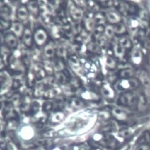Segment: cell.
Returning <instances> with one entry per match:
<instances>
[{"label": "cell", "instance_id": "6da1fadb", "mask_svg": "<svg viewBox=\"0 0 150 150\" xmlns=\"http://www.w3.org/2000/svg\"><path fill=\"white\" fill-rule=\"evenodd\" d=\"M51 37L49 32L42 26H38L33 29V42L35 47L42 49L50 41Z\"/></svg>", "mask_w": 150, "mask_h": 150}, {"label": "cell", "instance_id": "7a4b0ae2", "mask_svg": "<svg viewBox=\"0 0 150 150\" xmlns=\"http://www.w3.org/2000/svg\"><path fill=\"white\" fill-rule=\"evenodd\" d=\"M13 78L7 70L0 71V97H5L11 91Z\"/></svg>", "mask_w": 150, "mask_h": 150}, {"label": "cell", "instance_id": "3957f363", "mask_svg": "<svg viewBox=\"0 0 150 150\" xmlns=\"http://www.w3.org/2000/svg\"><path fill=\"white\" fill-rule=\"evenodd\" d=\"M40 18L45 25L51 26L54 23V10L48 1H39Z\"/></svg>", "mask_w": 150, "mask_h": 150}, {"label": "cell", "instance_id": "277c9868", "mask_svg": "<svg viewBox=\"0 0 150 150\" xmlns=\"http://www.w3.org/2000/svg\"><path fill=\"white\" fill-rule=\"evenodd\" d=\"M21 40L24 47L28 50H32L33 48V30H32L30 22L25 25V28L21 37Z\"/></svg>", "mask_w": 150, "mask_h": 150}, {"label": "cell", "instance_id": "5b68a950", "mask_svg": "<svg viewBox=\"0 0 150 150\" xmlns=\"http://www.w3.org/2000/svg\"><path fill=\"white\" fill-rule=\"evenodd\" d=\"M67 13L69 17L73 23L79 22L83 16V10L76 6L73 1H68Z\"/></svg>", "mask_w": 150, "mask_h": 150}, {"label": "cell", "instance_id": "8992f818", "mask_svg": "<svg viewBox=\"0 0 150 150\" xmlns=\"http://www.w3.org/2000/svg\"><path fill=\"white\" fill-rule=\"evenodd\" d=\"M85 106V102L83 99L77 97L72 96L67 97L65 100L64 111H74L78 110H80Z\"/></svg>", "mask_w": 150, "mask_h": 150}, {"label": "cell", "instance_id": "52a82bcc", "mask_svg": "<svg viewBox=\"0 0 150 150\" xmlns=\"http://www.w3.org/2000/svg\"><path fill=\"white\" fill-rule=\"evenodd\" d=\"M73 76L71 72L67 68L63 71H55L54 75V78L55 83L60 87H62L68 85Z\"/></svg>", "mask_w": 150, "mask_h": 150}, {"label": "cell", "instance_id": "ba28073f", "mask_svg": "<svg viewBox=\"0 0 150 150\" xmlns=\"http://www.w3.org/2000/svg\"><path fill=\"white\" fill-rule=\"evenodd\" d=\"M57 44L56 41L51 38L50 41L42 49L43 60H52L56 56V48Z\"/></svg>", "mask_w": 150, "mask_h": 150}, {"label": "cell", "instance_id": "9c48e42d", "mask_svg": "<svg viewBox=\"0 0 150 150\" xmlns=\"http://www.w3.org/2000/svg\"><path fill=\"white\" fill-rule=\"evenodd\" d=\"M18 38L12 32L8 31L3 35V44L11 51H14L18 47Z\"/></svg>", "mask_w": 150, "mask_h": 150}, {"label": "cell", "instance_id": "30bf717a", "mask_svg": "<svg viewBox=\"0 0 150 150\" xmlns=\"http://www.w3.org/2000/svg\"><path fill=\"white\" fill-rule=\"evenodd\" d=\"M16 20L18 21L19 22L23 23V24L26 25L29 22L30 14L26 4H19L16 10Z\"/></svg>", "mask_w": 150, "mask_h": 150}, {"label": "cell", "instance_id": "8fae6325", "mask_svg": "<svg viewBox=\"0 0 150 150\" xmlns=\"http://www.w3.org/2000/svg\"><path fill=\"white\" fill-rule=\"evenodd\" d=\"M30 69L33 71L37 82L42 81L48 77L42 63H32Z\"/></svg>", "mask_w": 150, "mask_h": 150}, {"label": "cell", "instance_id": "7c38bea8", "mask_svg": "<svg viewBox=\"0 0 150 150\" xmlns=\"http://www.w3.org/2000/svg\"><path fill=\"white\" fill-rule=\"evenodd\" d=\"M63 95L62 87L56 85L52 87L48 88L44 93L42 99L44 100L53 101L57 98Z\"/></svg>", "mask_w": 150, "mask_h": 150}, {"label": "cell", "instance_id": "4fadbf2b", "mask_svg": "<svg viewBox=\"0 0 150 150\" xmlns=\"http://www.w3.org/2000/svg\"><path fill=\"white\" fill-rule=\"evenodd\" d=\"M47 86L44 81L38 82L32 90V96L36 99L42 98L47 89Z\"/></svg>", "mask_w": 150, "mask_h": 150}, {"label": "cell", "instance_id": "5bb4252c", "mask_svg": "<svg viewBox=\"0 0 150 150\" xmlns=\"http://www.w3.org/2000/svg\"><path fill=\"white\" fill-rule=\"evenodd\" d=\"M50 35L51 38L55 41H62L63 40V31L62 26L53 24L50 26Z\"/></svg>", "mask_w": 150, "mask_h": 150}, {"label": "cell", "instance_id": "9a60e30c", "mask_svg": "<svg viewBox=\"0 0 150 150\" xmlns=\"http://www.w3.org/2000/svg\"><path fill=\"white\" fill-rule=\"evenodd\" d=\"M66 118V113L63 110H54L48 115V120L49 122L54 125L60 123Z\"/></svg>", "mask_w": 150, "mask_h": 150}, {"label": "cell", "instance_id": "2e32d148", "mask_svg": "<svg viewBox=\"0 0 150 150\" xmlns=\"http://www.w3.org/2000/svg\"><path fill=\"white\" fill-rule=\"evenodd\" d=\"M26 4L30 14H31L36 19H38L39 18H40L41 11L39 1H35V0L29 1Z\"/></svg>", "mask_w": 150, "mask_h": 150}, {"label": "cell", "instance_id": "e0dca14e", "mask_svg": "<svg viewBox=\"0 0 150 150\" xmlns=\"http://www.w3.org/2000/svg\"><path fill=\"white\" fill-rule=\"evenodd\" d=\"M13 14V11L11 5L3 3L0 6V18L12 21Z\"/></svg>", "mask_w": 150, "mask_h": 150}, {"label": "cell", "instance_id": "ac0fdd59", "mask_svg": "<svg viewBox=\"0 0 150 150\" xmlns=\"http://www.w3.org/2000/svg\"><path fill=\"white\" fill-rule=\"evenodd\" d=\"M25 28V25L23 23L19 22L17 20L13 21L11 27L10 28V31L14 33L18 38H21L23 35L24 29Z\"/></svg>", "mask_w": 150, "mask_h": 150}, {"label": "cell", "instance_id": "d6986e66", "mask_svg": "<svg viewBox=\"0 0 150 150\" xmlns=\"http://www.w3.org/2000/svg\"><path fill=\"white\" fill-rule=\"evenodd\" d=\"M53 66L55 71H60L67 69L66 60L55 56L54 59L52 60Z\"/></svg>", "mask_w": 150, "mask_h": 150}, {"label": "cell", "instance_id": "ffe728a7", "mask_svg": "<svg viewBox=\"0 0 150 150\" xmlns=\"http://www.w3.org/2000/svg\"><path fill=\"white\" fill-rule=\"evenodd\" d=\"M82 23L83 29L85 30L88 32L92 30L93 29V28H94L95 21L94 19H93V18H92L87 15H84L82 18Z\"/></svg>", "mask_w": 150, "mask_h": 150}, {"label": "cell", "instance_id": "44dd1931", "mask_svg": "<svg viewBox=\"0 0 150 150\" xmlns=\"http://www.w3.org/2000/svg\"><path fill=\"white\" fill-rule=\"evenodd\" d=\"M13 51L7 48L5 45L1 44L0 47V57H1L7 66L8 61L13 54Z\"/></svg>", "mask_w": 150, "mask_h": 150}, {"label": "cell", "instance_id": "7402d4cb", "mask_svg": "<svg viewBox=\"0 0 150 150\" xmlns=\"http://www.w3.org/2000/svg\"><path fill=\"white\" fill-rule=\"evenodd\" d=\"M41 110V105H40V103L36 100H33L30 107L28 113L27 115V116L33 117L38 114Z\"/></svg>", "mask_w": 150, "mask_h": 150}, {"label": "cell", "instance_id": "603a6c76", "mask_svg": "<svg viewBox=\"0 0 150 150\" xmlns=\"http://www.w3.org/2000/svg\"><path fill=\"white\" fill-rule=\"evenodd\" d=\"M54 110V103L51 100H45L41 105V111L43 113L50 115Z\"/></svg>", "mask_w": 150, "mask_h": 150}, {"label": "cell", "instance_id": "cb8c5ba5", "mask_svg": "<svg viewBox=\"0 0 150 150\" xmlns=\"http://www.w3.org/2000/svg\"><path fill=\"white\" fill-rule=\"evenodd\" d=\"M42 66L47 74L48 76H54L55 70L53 66L52 60H43L42 62Z\"/></svg>", "mask_w": 150, "mask_h": 150}, {"label": "cell", "instance_id": "d4e9b609", "mask_svg": "<svg viewBox=\"0 0 150 150\" xmlns=\"http://www.w3.org/2000/svg\"><path fill=\"white\" fill-rule=\"evenodd\" d=\"M13 21H8L0 18V32H7L10 30Z\"/></svg>", "mask_w": 150, "mask_h": 150}, {"label": "cell", "instance_id": "484cf974", "mask_svg": "<svg viewBox=\"0 0 150 150\" xmlns=\"http://www.w3.org/2000/svg\"><path fill=\"white\" fill-rule=\"evenodd\" d=\"M51 144V141L48 139H39L36 141L35 144L38 146H45Z\"/></svg>", "mask_w": 150, "mask_h": 150}, {"label": "cell", "instance_id": "4316f807", "mask_svg": "<svg viewBox=\"0 0 150 150\" xmlns=\"http://www.w3.org/2000/svg\"><path fill=\"white\" fill-rule=\"evenodd\" d=\"M6 129V122L3 118L0 117V134L3 133Z\"/></svg>", "mask_w": 150, "mask_h": 150}, {"label": "cell", "instance_id": "83f0119b", "mask_svg": "<svg viewBox=\"0 0 150 150\" xmlns=\"http://www.w3.org/2000/svg\"><path fill=\"white\" fill-rule=\"evenodd\" d=\"M7 69V64H6L4 60L0 57V71L5 70Z\"/></svg>", "mask_w": 150, "mask_h": 150}, {"label": "cell", "instance_id": "f1b7e54d", "mask_svg": "<svg viewBox=\"0 0 150 150\" xmlns=\"http://www.w3.org/2000/svg\"><path fill=\"white\" fill-rule=\"evenodd\" d=\"M149 146L146 144H141L139 145L135 150H149Z\"/></svg>", "mask_w": 150, "mask_h": 150}, {"label": "cell", "instance_id": "f546056e", "mask_svg": "<svg viewBox=\"0 0 150 150\" xmlns=\"http://www.w3.org/2000/svg\"><path fill=\"white\" fill-rule=\"evenodd\" d=\"M7 145L6 144V142L3 138H0V148L3 149H6Z\"/></svg>", "mask_w": 150, "mask_h": 150}, {"label": "cell", "instance_id": "4dcf8cb0", "mask_svg": "<svg viewBox=\"0 0 150 150\" xmlns=\"http://www.w3.org/2000/svg\"><path fill=\"white\" fill-rule=\"evenodd\" d=\"M144 141H145L146 142L150 143V134L147 132L145 133L144 135Z\"/></svg>", "mask_w": 150, "mask_h": 150}, {"label": "cell", "instance_id": "1f68e13d", "mask_svg": "<svg viewBox=\"0 0 150 150\" xmlns=\"http://www.w3.org/2000/svg\"><path fill=\"white\" fill-rule=\"evenodd\" d=\"M4 101L2 100V97H0V110H3L4 107Z\"/></svg>", "mask_w": 150, "mask_h": 150}, {"label": "cell", "instance_id": "d6a6232c", "mask_svg": "<svg viewBox=\"0 0 150 150\" xmlns=\"http://www.w3.org/2000/svg\"><path fill=\"white\" fill-rule=\"evenodd\" d=\"M1 38H0V47H1Z\"/></svg>", "mask_w": 150, "mask_h": 150}, {"label": "cell", "instance_id": "836d02e7", "mask_svg": "<svg viewBox=\"0 0 150 150\" xmlns=\"http://www.w3.org/2000/svg\"><path fill=\"white\" fill-rule=\"evenodd\" d=\"M90 150H96V149H90Z\"/></svg>", "mask_w": 150, "mask_h": 150}]
</instances>
